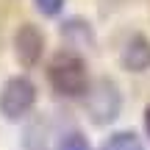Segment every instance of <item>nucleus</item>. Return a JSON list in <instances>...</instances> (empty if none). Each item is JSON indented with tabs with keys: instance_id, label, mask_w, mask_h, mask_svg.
Returning a JSON list of instances; mask_svg holds the SVG:
<instances>
[{
	"instance_id": "7",
	"label": "nucleus",
	"mask_w": 150,
	"mask_h": 150,
	"mask_svg": "<svg viewBox=\"0 0 150 150\" xmlns=\"http://www.w3.org/2000/svg\"><path fill=\"white\" fill-rule=\"evenodd\" d=\"M61 3H64V0H36V6L45 11V14H59Z\"/></svg>"
},
{
	"instance_id": "8",
	"label": "nucleus",
	"mask_w": 150,
	"mask_h": 150,
	"mask_svg": "<svg viewBox=\"0 0 150 150\" xmlns=\"http://www.w3.org/2000/svg\"><path fill=\"white\" fill-rule=\"evenodd\" d=\"M145 128H147V136H150V106H147V111H145Z\"/></svg>"
},
{
	"instance_id": "1",
	"label": "nucleus",
	"mask_w": 150,
	"mask_h": 150,
	"mask_svg": "<svg viewBox=\"0 0 150 150\" xmlns=\"http://www.w3.org/2000/svg\"><path fill=\"white\" fill-rule=\"evenodd\" d=\"M47 78L53 89L64 97H81L89 89V72L78 53L72 50H59L47 64Z\"/></svg>"
},
{
	"instance_id": "3",
	"label": "nucleus",
	"mask_w": 150,
	"mask_h": 150,
	"mask_svg": "<svg viewBox=\"0 0 150 150\" xmlns=\"http://www.w3.org/2000/svg\"><path fill=\"white\" fill-rule=\"evenodd\" d=\"M42 50H45V39H42V31H39L36 25H22L20 31H17L14 53H17V59H20V64H25V67L36 64Z\"/></svg>"
},
{
	"instance_id": "5",
	"label": "nucleus",
	"mask_w": 150,
	"mask_h": 150,
	"mask_svg": "<svg viewBox=\"0 0 150 150\" xmlns=\"http://www.w3.org/2000/svg\"><path fill=\"white\" fill-rule=\"evenodd\" d=\"M103 150H142V142L134 134H114Z\"/></svg>"
},
{
	"instance_id": "2",
	"label": "nucleus",
	"mask_w": 150,
	"mask_h": 150,
	"mask_svg": "<svg viewBox=\"0 0 150 150\" xmlns=\"http://www.w3.org/2000/svg\"><path fill=\"white\" fill-rule=\"evenodd\" d=\"M33 100H36V89L28 78L17 75V78H8L0 92V111L6 114L8 120H20L31 111Z\"/></svg>"
},
{
	"instance_id": "6",
	"label": "nucleus",
	"mask_w": 150,
	"mask_h": 150,
	"mask_svg": "<svg viewBox=\"0 0 150 150\" xmlns=\"http://www.w3.org/2000/svg\"><path fill=\"white\" fill-rule=\"evenodd\" d=\"M61 150H89V145H86V139L81 134H72V136H67V142H64Z\"/></svg>"
},
{
	"instance_id": "4",
	"label": "nucleus",
	"mask_w": 150,
	"mask_h": 150,
	"mask_svg": "<svg viewBox=\"0 0 150 150\" xmlns=\"http://www.w3.org/2000/svg\"><path fill=\"white\" fill-rule=\"evenodd\" d=\"M122 64L128 70H147L150 67V42L142 36L131 39L122 50Z\"/></svg>"
}]
</instances>
